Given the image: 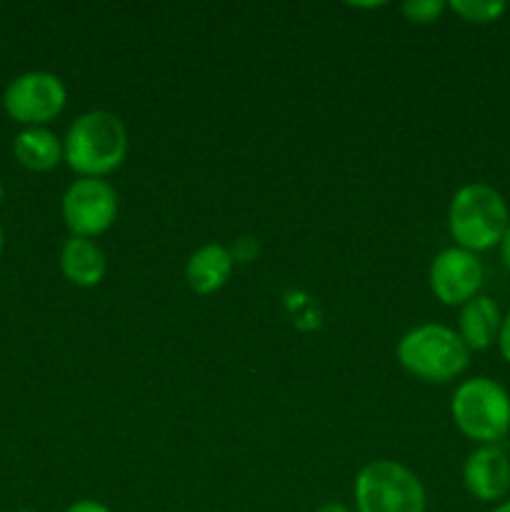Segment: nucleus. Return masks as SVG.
<instances>
[{
    "label": "nucleus",
    "mask_w": 510,
    "mask_h": 512,
    "mask_svg": "<svg viewBox=\"0 0 510 512\" xmlns=\"http://www.w3.org/2000/svg\"><path fill=\"white\" fill-rule=\"evenodd\" d=\"M20 512H33V510H20Z\"/></svg>",
    "instance_id": "23"
},
{
    "label": "nucleus",
    "mask_w": 510,
    "mask_h": 512,
    "mask_svg": "<svg viewBox=\"0 0 510 512\" xmlns=\"http://www.w3.org/2000/svg\"><path fill=\"white\" fill-rule=\"evenodd\" d=\"M60 270L78 288H95L105 278L108 260L93 240L73 235L60 250Z\"/></svg>",
    "instance_id": "12"
},
{
    "label": "nucleus",
    "mask_w": 510,
    "mask_h": 512,
    "mask_svg": "<svg viewBox=\"0 0 510 512\" xmlns=\"http://www.w3.org/2000/svg\"><path fill=\"white\" fill-rule=\"evenodd\" d=\"M315 512H350V510L345 508L343 503H325V505H320Z\"/></svg>",
    "instance_id": "19"
},
{
    "label": "nucleus",
    "mask_w": 510,
    "mask_h": 512,
    "mask_svg": "<svg viewBox=\"0 0 510 512\" xmlns=\"http://www.w3.org/2000/svg\"><path fill=\"white\" fill-rule=\"evenodd\" d=\"M398 360L410 375L425 383H448L465 373L470 365V350L460 340L458 330L425 323L400 338Z\"/></svg>",
    "instance_id": "3"
},
{
    "label": "nucleus",
    "mask_w": 510,
    "mask_h": 512,
    "mask_svg": "<svg viewBox=\"0 0 510 512\" xmlns=\"http://www.w3.org/2000/svg\"><path fill=\"white\" fill-rule=\"evenodd\" d=\"M235 255L225 245L208 243L190 255L185 265V280L188 288L198 295H210L223 288L233 275Z\"/></svg>",
    "instance_id": "10"
},
{
    "label": "nucleus",
    "mask_w": 510,
    "mask_h": 512,
    "mask_svg": "<svg viewBox=\"0 0 510 512\" xmlns=\"http://www.w3.org/2000/svg\"><path fill=\"white\" fill-rule=\"evenodd\" d=\"M448 8L468 23L485 25L498 20L508 10V3L503 0H450Z\"/></svg>",
    "instance_id": "14"
},
{
    "label": "nucleus",
    "mask_w": 510,
    "mask_h": 512,
    "mask_svg": "<svg viewBox=\"0 0 510 512\" xmlns=\"http://www.w3.org/2000/svg\"><path fill=\"white\" fill-rule=\"evenodd\" d=\"M510 210L500 190L485 183H468L455 190L448 208V228L455 245L468 253H483L503 243Z\"/></svg>",
    "instance_id": "2"
},
{
    "label": "nucleus",
    "mask_w": 510,
    "mask_h": 512,
    "mask_svg": "<svg viewBox=\"0 0 510 512\" xmlns=\"http://www.w3.org/2000/svg\"><path fill=\"white\" fill-rule=\"evenodd\" d=\"M500 323H503V315H500L498 303L490 295H475L460 308L458 335L468 345V350H488L498 343Z\"/></svg>",
    "instance_id": "11"
},
{
    "label": "nucleus",
    "mask_w": 510,
    "mask_h": 512,
    "mask_svg": "<svg viewBox=\"0 0 510 512\" xmlns=\"http://www.w3.org/2000/svg\"><path fill=\"white\" fill-rule=\"evenodd\" d=\"M450 413L455 428L480 445H495L510 433V395L493 378L463 380L450 400Z\"/></svg>",
    "instance_id": "4"
},
{
    "label": "nucleus",
    "mask_w": 510,
    "mask_h": 512,
    "mask_svg": "<svg viewBox=\"0 0 510 512\" xmlns=\"http://www.w3.org/2000/svg\"><path fill=\"white\" fill-rule=\"evenodd\" d=\"M65 512H110L108 505L98 503V500H78V503L70 505Z\"/></svg>",
    "instance_id": "17"
},
{
    "label": "nucleus",
    "mask_w": 510,
    "mask_h": 512,
    "mask_svg": "<svg viewBox=\"0 0 510 512\" xmlns=\"http://www.w3.org/2000/svg\"><path fill=\"white\" fill-rule=\"evenodd\" d=\"M68 100L63 80L48 70H30L8 83L3 93V108L15 123L25 128H45L58 118Z\"/></svg>",
    "instance_id": "6"
},
{
    "label": "nucleus",
    "mask_w": 510,
    "mask_h": 512,
    "mask_svg": "<svg viewBox=\"0 0 510 512\" xmlns=\"http://www.w3.org/2000/svg\"><path fill=\"white\" fill-rule=\"evenodd\" d=\"M3 243H5V235H3V228H0V250H3Z\"/></svg>",
    "instance_id": "21"
},
{
    "label": "nucleus",
    "mask_w": 510,
    "mask_h": 512,
    "mask_svg": "<svg viewBox=\"0 0 510 512\" xmlns=\"http://www.w3.org/2000/svg\"><path fill=\"white\" fill-rule=\"evenodd\" d=\"M500 255H503V263L510 273V225H508V230H505L503 243H500Z\"/></svg>",
    "instance_id": "18"
},
{
    "label": "nucleus",
    "mask_w": 510,
    "mask_h": 512,
    "mask_svg": "<svg viewBox=\"0 0 510 512\" xmlns=\"http://www.w3.org/2000/svg\"><path fill=\"white\" fill-rule=\"evenodd\" d=\"M128 155V130L118 115L90 110L68 128L63 160L80 178H103L113 173Z\"/></svg>",
    "instance_id": "1"
},
{
    "label": "nucleus",
    "mask_w": 510,
    "mask_h": 512,
    "mask_svg": "<svg viewBox=\"0 0 510 512\" xmlns=\"http://www.w3.org/2000/svg\"><path fill=\"white\" fill-rule=\"evenodd\" d=\"M3 195H5V190H3V183H0V200H3Z\"/></svg>",
    "instance_id": "22"
},
{
    "label": "nucleus",
    "mask_w": 510,
    "mask_h": 512,
    "mask_svg": "<svg viewBox=\"0 0 510 512\" xmlns=\"http://www.w3.org/2000/svg\"><path fill=\"white\" fill-rule=\"evenodd\" d=\"M13 150L18 163L33 173H48L63 160V143L48 128L20 130Z\"/></svg>",
    "instance_id": "13"
},
{
    "label": "nucleus",
    "mask_w": 510,
    "mask_h": 512,
    "mask_svg": "<svg viewBox=\"0 0 510 512\" xmlns=\"http://www.w3.org/2000/svg\"><path fill=\"white\" fill-rule=\"evenodd\" d=\"M358 512H425V488L413 470L395 460H373L353 485Z\"/></svg>",
    "instance_id": "5"
},
{
    "label": "nucleus",
    "mask_w": 510,
    "mask_h": 512,
    "mask_svg": "<svg viewBox=\"0 0 510 512\" xmlns=\"http://www.w3.org/2000/svg\"><path fill=\"white\" fill-rule=\"evenodd\" d=\"M118 195L103 178H80L65 190L63 220L78 238H95L115 223Z\"/></svg>",
    "instance_id": "7"
},
{
    "label": "nucleus",
    "mask_w": 510,
    "mask_h": 512,
    "mask_svg": "<svg viewBox=\"0 0 510 512\" xmlns=\"http://www.w3.org/2000/svg\"><path fill=\"white\" fill-rule=\"evenodd\" d=\"M448 8L443 0H408L403 5V15L415 25H430L440 18V13Z\"/></svg>",
    "instance_id": "15"
},
{
    "label": "nucleus",
    "mask_w": 510,
    "mask_h": 512,
    "mask_svg": "<svg viewBox=\"0 0 510 512\" xmlns=\"http://www.w3.org/2000/svg\"><path fill=\"white\" fill-rule=\"evenodd\" d=\"M498 350L503 355L505 363H510V310L503 315V323H500V333H498Z\"/></svg>",
    "instance_id": "16"
},
{
    "label": "nucleus",
    "mask_w": 510,
    "mask_h": 512,
    "mask_svg": "<svg viewBox=\"0 0 510 512\" xmlns=\"http://www.w3.org/2000/svg\"><path fill=\"white\" fill-rule=\"evenodd\" d=\"M490 512H510V498H508V500H503V503L495 505V508L490 510Z\"/></svg>",
    "instance_id": "20"
},
{
    "label": "nucleus",
    "mask_w": 510,
    "mask_h": 512,
    "mask_svg": "<svg viewBox=\"0 0 510 512\" xmlns=\"http://www.w3.org/2000/svg\"><path fill=\"white\" fill-rule=\"evenodd\" d=\"M465 490L480 503H498L510 493V458L498 445H480L463 465Z\"/></svg>",
    "instance_id": "9"
},
{
    "label": "nucleus",
    "mask_w": 510,
    "mask_h": 512,
    "mask_svg": "<svg viewBox=\"0 0 510 512\" xmlns=\"http://www.w3.org/2000/svg\"><path fill=\"white\" fill-rule=\"evenodd\" d=\"M485 270L478 255L463 248H445L430 263V290L443 305H460L480 295Z\"/></svg>",
    "instance_id": "8"
}]
</instances>
